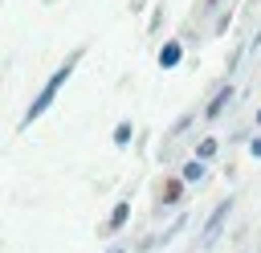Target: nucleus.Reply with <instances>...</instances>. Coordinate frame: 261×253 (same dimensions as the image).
<instances>
[{
    "instance_id": "f257e3e1",
    "label": "nucleus",
    "mask_w": 261,
    "mask_h": 253,
    "mask_svg": "<svg viewBox=\"0 0 261 253\" xmlns=\"http://www.w3.org/2000/svg\"><path fill=\"white\" fill-rule=\"evenodd\" d=\"M82 57H86V45H73V49H69V57H65V61H61V65H57V69H53L49 78H45V86L37 90V98H33V102H29V110L20 114L16 131H29V127H33V122H37V118H41V114H45V110H49V106L57 102L61 86H65V82L73 78V69H77V61H82Z\"/></svg>"
},
{
    "instance_id": "f03ea898",
    "label": "nucleus",
    "mask_w": 261,
    "mask_h": 253,
    "mask_svg": "<svg viewBox=\"0 0 261 253\" xmlns=\"http://www.w3.org/2000/svg\"><path fill=\"white\" fill-rule=\"evenodd\" d=\"M184 192H188V184H184L179 175H163V180L155 184V208H159V212L179 208V204H184Z\"/></svg>"
},
{
    "instance_id": "7ed1b4c3",
    "label": "nucleus",
    "mask_w": 261,
    "mask_h": 253,
    "mask_svg": "<svg viewBox=\"0 0 261 253\" xmlns=\"http://www.w3.org/2000/svg\"><path fill=\"white\" fill-rule=\"evenodd\" d=\"M237 208V196H228V200H220L212 212H208V220H204V233H200V245H212L216 237H220V229H224V220H228V212Z\"/></svg>"
},
{
    "instance_id": "20e7f679",
    "label": "nucleus",
    "mask_w": 261,
    "mask_h": 253,
    "mask_svg": "<svg viewBox=\"0 0 261 253\" xmlns=\"http://www.w3.org/2000/svg\"><path fill=\"white\" fill-rule=\"evenodd\" d=\"M237 98V90H232V82H220L216 90H212V98H208V106H204V122H216L220 114H224V106Z\"/></svg>"
},
{
    "instance_id": "39448f33",
    "label": "nucleus",
    "mask_w": 261,
    "mask_h": 253,
    "mask_svg": "<svg viewBox=\"0 0 261 253\" xmlns=\"http://www.w3.org/2000/svg\"><path fill=\"white\" fill-rule=\"evenodd\" d=\"M126 220H130V200L122 196V200H118V204L110 208V216H106V224H102L98 233H102V237H118V233L126 229Z\"/></svg>"
},
{
    "instance_id": "423d86ee",
    "label": "nucleus",
    "mask_w": 261,
    "mask_h": 253,
    "mask_svg": "<svg viewBox=\"0 0 261 253\" xmlns=\"http://www.w3.org/2000/svg\"><path fill=\"white\" fill-rule=\"evenodd\" d=\"M184 61V41H163L159 45V69H175Z\"/></svg>"
},
{
    "instance_id": "0eeeda50",
    "label": "nucleus",
    "mask_w": 261,
    "mask_h": 253,
    "mask_svg": "<svg viewBox=\"0 0 261 253\" xmlns=\"http://www.w3.org/2000/svg\"><path fill=\"white\" fill-rule=\"evenodd\" d=\"M204 175H208V163H204V159H196V155L179 167V180H184V184H200Z\"/></svg>"
},
{
    "instance_id": "6e6552de",
    "label": "nucleus",
    "mask_w": 261,
    "mask_h": 253,
    "mask_svg": "<svg viewBox=\"0 0 261 253\" xmlns=\"http://www.w3.org/2000/svg\"><path fill=\"white\" fill-rule=\"evenodd\" d=\"M110 139H114V147H118V151H122V147H130V139H135V122H130V118H118Z\"/></svg>"
},
{
    "instance_id": "1a4fd4ad",
    "label": "nucleus",
    "mask_w": 261,
    "mask_h": 253,
    "mask_svg": "<svg viewBox=\"0 0 261 253\" xmlns=\"http://www.w3.org/2000/svg\"><path fill=\"white\" fill-rule=\"evenodd\" d=\"M216 151H220V139H216V135H204V139L196 143V159H204V163L216 159Z\"/></svg>"
},
{
    "instance_id": "9d476101",
    "label": "nucleus",
    "mask_w": 261,
    "mask_h": 253,
    "mask_svg": "<svg viewBox=\"0 0 261 253\" xmlns=\"http://www.w3.org/2000/svg\"><path fill=\"white\" fill-rule=\"evenodd\" d=\"M228 24H232V4H228V8H220V12H216V20H212V33H224V29H228Z\"/></svg>"
},
{
    "instance_id": "9b49d317",
    "label": "nucleus",
    "mask_w": 261,
    "mask_h": 253,
    "mask_svg": "<svg viewBox=\"0 0 261 253\" xmlns=\"http://www.w3.org/2000/svg\"><path fill=\"white\" fill-rule=\"evenodd\" d=\"M249 155H253V159H261V135H257V139H249Z\"/></svg>"
},
{
    "instance_id": "f8f14e48",
    "label": "nucleus",
    "mask_w": 261,
    "mask_h": 253,
    "mask_svg": "<svg viewBox=\"0 0 261 253\" xmlns=\"http://www.w3.org/2000/svg\"><path fill=\"white\" fill-rule=\"evenodd\" d=\"M106 253H126V241H114V245H110Z\"/></svg>"
},
{
    "instance_id": "ddd939ff",
    "label": "nucleus",
    "mask_w": 261,
    "mask_h": 253,
    "mask_svg": "<svg viewBox=\"0 0 261 253\" xmlns=\"http://www.w3.org/2000/svg\"><path fill=\"white\" fill-rule=\"evenodd\" d=\"M204 8H216V12H220V8H224V0H204Z\"/></svg>"
},
{
    "instance_id": "4468645a",
    "label": "nucleus",
    "mask_w": 261,
    "mask_h": 253,
    "mask_svg": "<svg viewBox=\"0 0 261 253\" xmlns=\"http://www.w3.org/2000/svg\"><path fill=\"white\" fill-rule=\"evenodd\" d=\"M257 127H261V106H257Z\"/></svg>"
}]
</instances>
